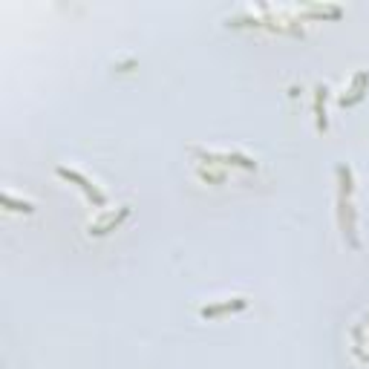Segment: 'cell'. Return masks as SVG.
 Segmentation results:
<instances>
[{
    "mask_svg": "<svg viewBox=\"0 0 369 369\" xmlns=\"http://www.w3.org/2000/svg\"><path fill=\"white\" fill-rule=\"evenodd\" d=\"M343 9L341 6H321V4H314V6H306L300 9V18H314V21H326V18H341Z\"/></svg>",
    "mask_w": 369,
    "mask_h": 369,
    "instance_id": "ba28073f",
    "label": "cell"
},
{
    "mask_svg": "<svg viewBox=\"0 0 369 369\" xmlns=\"http://www.w3.org/2000/svg\"><path fill=\"white\" fill-rule=\"evenodd\" d=\"M199 176L205 182H225V171H217V173H210V171H199Z\"/></svg>",
    "mask_w": 369,
    "mask_h": 369,
    "instance_id": "30bf717a",
    "label": "cell"
},
{
    "mask_svg": "<svg viewBox=\"0 0 369 369\" xmlns=\"http://www.w3.org/2000/svg\"><path fill=\"white\" fill-rule=\"evenodd\" d=\"M191 153L196 156V159H202V162H208V165H225V168H242V171H257V162L251 159V156H245V153H240V150H234V153H228V150H202V147H191Z\"/></svg>",
    "mask_w": 369,
    "mask_h": 369,
    "instance_id": "7a4b0ae2",
    "label": "cell"
},
{
    "mask_svg": "<svg viewBox=\"0 0 369 369\" xmlns=\"http://www.w3.org/2000/svg\"><path fill=\"white\" fill-rule=\"evenodd\" d=\"M326 95H329V90L323 87V84H318L314 87V116H318V130H329V119H326Z\"/></svg>",
    "mask_w": 369,
    "mask_h": 369,
    "instance_id": "52a82bcc",
    "label": "cell"
},
{
    "mask_svg": "<svg viewBox=\"0 0 369 369\" xmlns=\"http://www.w3.org/2000/svg\"><path fill=\"white\" fill-rule=\"evenodd\" d=\"M338 223L346 245L358 251L360 240H358V210H355V176L349 165H338Z\"/></svg>",
    "mask_w": 369,
    "mask_h": 369,
    "instance_id": "6da1fadb",
    "label": "cell"
},
{
    "mask_svg": "<svg viewBox=\"0 0 369 369\" xmlns=\"http://www.w3.org/2000/svg\"><path fill=\"white\" fill-rule=\"evenodd\" d=\"M0 202H4L6 210H15V214H35V205L29 199H15L12 193H4V196H0Z\"/></svg>",
    "mask_w": 369,
    "mask_h": 369,
    "instance_id": "9c48e42d",
    "label": "cell"
},
{
    "mask_svg": "<svg viewBox=\"0 0 369 369\" xmlns=\"http://www.w3.org/2000/svg\"><path fill=\"white\" fill-rule=\"evenodd\" d=\"M366 92H369V73L363 70V73H358V75L352 78L349 92L341 98V107H343V110H346V107H355V104H360V101L366 98Z\"/></svg>",
    "mask_w": 369,
    "mask_h": 369,
    "instance_id": "8992f818",
    "label": "cell"
},
{
    "mask_svg": "<svg viewBox=\"0 0 369 369\" xmlns=\"http://www.w3.org/2000/svg\"><path fill=\"white\" fill-rule=\"evenodd\" d=\"M133 214V208L130 205H122V208H116V210H110L104 220H98V223H90V237H107V234H113L116 228H122V223L127 220Z\"/></svg>",
    "mask_w": 369,
    "mask_h": 369,
    "instance_id": "277c9868",
    "label": "cell"
},
{
    "mask_svg": "<svg viewBox=\"0 0 369 369\" xmlns=\"http://www.w3.org/2000/svg\"><path fill=\"white\" fill-rule=\"evenodd\" d=\"M242 309H248V297H231V300H223V303L202 306L199 314H202L205 321H217V318H223V314H237Z\"/></svg>",
    "mask_w": 369,
    "mask_h": 369,
    "instance_id": "5b68a950",
    "label": "cell"
},
{
    "mask_svg": "<svg viewBox=\"0 0 369 369\" xmlns=\"http://www.w3.org/2000/svg\"><path fill=\"white\" fill-rule=\"evenodd\" d=\"M55 173L64 179V182H73L84 196H87V202L92 205V208H104L107 205V193L104 191H98V185H92L81 171H75V168H67V165H58L55 168Z\"/></svg>",
    "mask_w": 369,
    "mask_h": 369,
    "instance_id": "3957f363",
    "label": "cell"
}]
</instances>
